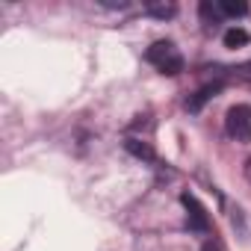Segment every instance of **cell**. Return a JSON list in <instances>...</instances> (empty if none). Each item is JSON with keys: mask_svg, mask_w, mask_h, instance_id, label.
<instances>
[{"mask_svg": "<svg viewBox=\"0 0 251 251\" xmlns=\"http://www.w3.org/2000/svg\"><path fill=\"white\" fill-rule=\"evenodd\" d=\"M145 59H148L160 74H169V77H175V74H180V71H183V56H180L177 45H175V42H169V39L154 42V45L145 50Z\"/></svg>", "mask_w": 251, "mask_h": 251, "instance_id": "1", "label": "cell"}, {"mask_svg": "<svg viewBox=\"0 0 251 251\" xmlns=\"http://www.w3.org/2000/svg\"><path fill=\"white\" fill-rule=\"evenodd\" d=\"M225 130L236 142H251V106L248 103H236V106L227 109V115H225Z\"/></svg>", "mask_w": 251, "mask_h": 251, "instance_id": "2", "label": "cell"}, {"mask_svg": "<svg viewBox=\"0 0 251 251\" xmlns=\"http://www.w3.org/2000/svg\"><path fill=\"white\" fill-rule=\"evenodd\" d=\"M183 207H186V222H189V227L192 230H198V233H207L210 230V216H207V210H204V204L195 198V195H183Z\"/></svg>", "mask_w": 251, "mask_h": 251, "instance_id": "3", "label": "cell"}, {"mask_svg": "<svg viewBox=\"0 0 251 251\" xmlns=\"http://www.w3.org/2000/svg\"><path fill=\"white\" fill-rule=\"evenodd\" d=\"M216 92H222V80H216V83H207V86H201V89H198V92H195V95H192V98L186 100V109H189V112H198V109H201V106H204V103H207V100H210L213 95H216Z\"/></svg>", "mask_w": 251, "mask_h": 251, "instance_id": "4", "label": "cell"}, {"mask_svg": "<svg viewBox=\"0 0 251 251\" xmlns=\"http://www.w3.org/2000/svg\"><path fill=\"white\" fill-rule=\"evenodd\" d=\"M248 42H251L248 30H242V27H227L225 30V48H245Z\"/></svg>", "mask_w": 251, "mask_h": 251, "instance_id": "5", "label": "cell"}, {"mask_svg": "<svg viewBox=\"0 0 251 251\" xmlns=\"http://www.w3.org/2000/svg\"><path fill=\"white\" fill-rule=\"evenodd\" d=\"M219 12H222V18H245V15H248V3H233V0H219Z\"/></svg>", "mask_w": 251, "mask_h": 251, "instance_id": "6", "label": "cell"}, {"mask_svg": "<svg viewBox=\"0 0 251 251\" xmlns=\"http://www.w3.org/2000/svg\"><path fill=\"white\" fill-rule=\"evenodd\" d=\"M198 12H201V21H204L207 27H216V24L222 21L219 3H201V6H198Z\"/></svg>", "mask_w": 251, "mask_h": 251, "instance_id": "7", "label": "cell"}, {"mask_svg": "<svg viewBox=\"0 0 251 251\" xmlns=\"http://www.w3.org/2000/svg\"><path fill=\"white\" fill-rule=\"evenodd\" d=\"M124 148H127L130 154H136V157H142V160H154V151H151V145H148V142L127 139V142H124Z\"/></svg>", "mask_w": 251, "mask_h": 251, "instance_id": "8", "label": "cell"}, {"mask_svg": "<svg viewBox=\"0 0 251 251\" xmlns=\"http://www.w3.org/2000/svg\"><path fill=\"white\" fill-rule=\"evenodd\" d=\"M145 12H148V15H157V18H172V15H175V6H172V3H169V6H148Z\"/></svg>", "mask_w": 251, "mask_h": 251, "instance_id": "9", "label": "cell"}, {"mask_svg": "<svg viewBox=\"0 0 251 251\" xmlns=\"http://www.w3.org/2000/svg\"><path fill=\"white\" fill-rule=\"evenodd\" d=\"M242 175H245V180H248V183H251V157H248V160H245V166H242Z\"/></svg>", "mask_w": 251, "mask_h": 251, "instance_id": "10", "label": "cell"}, {"mask_svg": "<svg viewBox=\"0 0 251 251\" xmlns=\"http://www.w3.org/2000/svg\"><path fill=\"white\" fill-rule=\"evenodd\" d=\"M204 251H219V248H216V245H207V248H204Z\"/></svg>", "mask_w": 251, "mask_h": 251, "instance_id": "11", "label": "cell"}]
</instances>
